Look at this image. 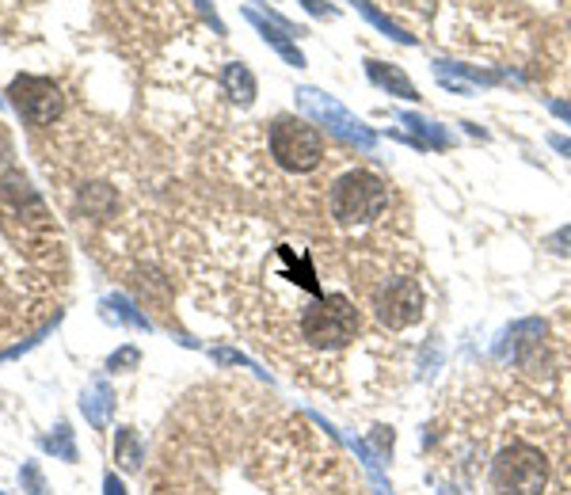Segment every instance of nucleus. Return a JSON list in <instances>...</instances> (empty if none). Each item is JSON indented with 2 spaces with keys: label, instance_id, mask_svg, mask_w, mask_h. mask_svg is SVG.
Returning a JSON list of instances; mask_svg holds the SVG:
<instances>
[{
  "label": "nucleus",
  "instance_id": "obj_5",
  "mask_svg": "<svg viewBox=\"0 0 571 495\" xmlns=\"http://www.w3.org/2000/svg\"><path fill=\"white\" fill-rule=\"evenodd\" d=\"M549 481V465L534 446H510L495 458L492 465V488L499 495H541Z\"/></svg>",
  "mask_w": 571,
  "mask_h": 495
},
{
  "label": "nucleus",
  "instance_id": "obj_21",
  "mask_svg": "<svg viewBox=\"0 0 571 495\" xmlns=\"http://www.w3.org/2000/svg\"><path fill=\"white\" fill-rule=\"evenodd\" d=\"M103 495H127V484H122L114 473H107L103 476Z\"/></svg>",
  "mask_w": 571,
  "mask_h": 495
},
{
  "label": "nucleus",
  "instance_id": "obj_8",
  "mask_svg": "<svg viewBox=\"0 0 571 495\" xmlns=\"http://www.w3.org/2000/svg\"><path fill=\"white\" fill-rule=\"evenodd\" d=\"M244 20L252 23L255 31H260L263 43L275 46V54H283L289 65H297V69H301V65H305V54H301V50H297V43H294L297 35H305L301 28H294V23L283 20V15H275V12H271L267 20H263V15L255 12V8H244Z\"/></svg>",
  "mask_w": 571,
  "mask_h": 495
},
{
  "label": "nucleus",
  "instance_id": "obj_24",
  "mask_svg": "<svg viewBox=\"0 0 571 495\" xmlns=\"http://www.w3.org/2000/svg\"><path fill=\"white\" fill-rule=\"evenodd\" d=\"M0 495H4V492H0Z\"/></svg>",
  "mask_w": 571,
  "mask_h": 495
},
{
  "label": "nucleus",
  "instance_id": "obj_15",
  "mask_svg": "<svg viewBox=\"0 0 571 495\" xmlns=\"http://www.w3.org/2000/svg\"><path fill=\"white\" fill-rule=\"evenodd\" d=\"M43 450L46 453H54L57 461H77V442H73V431H69V424H57L54 427V435H46L43 439Z\"/></svg>",
  "mask_w": 571,
  "mask_h": 495
},
{
  "label": "nucleus",
  "instance_id": "obj_13",
  "mask_svg": "<svg viewBox=\"0 0 571 495\" xmlns=\"http://www.w3.org/2000/svg\"><path fill=\"white\" fill-rule=\"evenodd\" d=\"M396 119L408 127V134H411V142H416V145H430V148H446V145H450V134H446L438 122H427V119H419V114H396Z\"/></svg>",
  "mask_w": 571,
  "mask_h": 495
},
{
  "label": "nucleus",
  "instance_id": "obj_11",
  "mask_svg": "<svg viewBox=\"0 0 571 495\" xmlns=\"http://www.w3.org/2000/svg\"><path fill=\"white\" fill-rule=\"evenodd\" d=\"M221 88H226V96L233 99V103L248 107L255 99V77H252V69H248L244 62H229L226 69H221Z\"/></svg>",
  "mask_w": 571,
  "mask_h": 495
},
{
  "label": "nucleus",
  "instance_id": "obj_14",
  "mask_svg": "<svg viewBox=\"0 0 571 495\" xmlns=\"http://www.w3.org/2000/svg\"><path fill=\"white\" fill-rule=\"evenodd\" d=\"M354 8H359V12L366 15V20L374 23L377 31H385V35L393 38V43H400V46H416V35H408V31H404V28H396V23L388 20L385 12H377L374 4H366V0H354Z\"/></svg>",
  "mask_w": 571,
  "mask_h": 495
},
{
  "label": "nucleus",
  "instance_id": "obj_2",
  "mask_svg": "<svg viewBox=\"0 0 571 495\" xmlns=\"http://www.w3.org/2000/svg\"><path fill=\"white\" fill-rule=\"evenodd\" d=\"M359 328H362L359 309H354V301L343 294L325 297V301L309 305V309L301 312V336L312 346H320V351L347 346L354 336H359Z\"/></svg>",
  "mask_w": 571,
  "mask_h": 495
},
{
  "label": "nucleus",
  "instance_id": "obj_23",
  "mask_svg": "<svg viewBox=\"0 0 571 495\" xmlns=\"http://www.w3.org/2000/svg\"><path fill=\"white\" fill-rule=\"evenodd\" d=\"M552 145H557L560 153H568V156H571V142H564V138H552Z\"/></svg>",
  "mask_w": 571,
  "mask_h": 495
},
{
  "label": "nucleus",
  "instance_id": "obj_17",
  "mask_svg": "<svg viewBox=\"0 0 571 495\" xmlns=\"http://www.w3.org/2000/svg\"><path fill=\"white\" fill-rule=\"evenodd\" d=\"M20 484L28 495H50L46 492V481H43V469L35 465V461H28V465L20 469Z\"/></svg>",
  "mask_w": 571,
  "mask_h": 495
},
{
  "label": "nucleus",
  "instance_id": "obj_10",
  "mask_svg": "<svg viewBox=\"0 0 571 495\" xmlns=\"http://www.w3.org/2000/svg\"><path fill=\"white\" fill-rule=\"evenodd\" d=\"M366 73H370V80H374L381 92H388V96H396V99H419L416 85H411L408 73H404L400 65H393V62L385 65V62H374V57H370Z\"/></svg>",
  "mask_w": 571,
  "mask_h": 495
},
{
  "label": "nucleus",
  "instance_id": "obj_22",
  "mask_svg": "<svg viewBox=\"0 0 571 495\" xmlns=\"http://www.w3.org/2000/svg\"><path fill=\"white\" fill-rule=\"evenodd\" d=\"M552 114H560V119L571 122V103H564V99H552Z\"/></svg>",
  "mask_w": 571,
  "mask_h": 495
},
{
  "label": "nucleus",
  "instance_id": "obj_7",
  "mask_svg": "<svg viewBox=\"0 0 571 495\" xmlns=\"http://www.w3.org/2000/svg\"><path fill=\"white\" fill-rule=\"evenodd\" d=\"M424 305H427V297L416 278H396V283H388L385 290L377 294L374 309H377L381 324L400 332V328H411L419 317H424Z\"/></svg>",
  "mask_w": 571,
  "mask_h": 495
},
{
  "label": "nucleus",
  "instance_id": "obj_16",
  "mask_svg": "<svg viewBox=\"0 0 571 495\" xmlns=\"http://www.w3.org/2000/svg\"><path fill=\"white\" fill-rule=\"evenodd\" d=\"M103 312H107V317H114V320H127V324L142 328V332H149V328H153V324H149V320H145V312H138L134 305H130L122 294L107 297V301H103Z\"/></svg>",
  "mask_w": 571,
  "mask_h": 495
},
{
  "label": "nucleus",
  "instance_id": "obj_19",
  "mask_svg": "<svg viewBox=\"0 0 571 495\" xmlns=\"http://www.w3.org/2000/svg\"><path fill=\"white\" fill-rule=\"evenodd\" d=\"M552 248V252H560V255H571V226H564V229H557V233L549 237V241H545Z\"/></svg>",
  "mask_w": 571,
  "mask_h": 495
},
{
  "label": "nucleus",
  "instance_id": "obj_9",
  "mask_svg": "<svg viewBox=\"0 0 571 495\" xmlns=\"http://www.w3.org/2000/svg\"><path fill=\"white\" fill-rule=\"evenodd\" d=\"M80 411H85V419L96 427V431H107V427H111L114 389L107 377H92V382L85 385V393H80Z\"/></svg>",
  "mask_w": 571,
  "mask_h": 495
},
{
  "label": "nucleus",
  "instance_id": "obj_20",
  "mask_svg": "<svg viewBox=\"0 0 571 495\" xmlns=\"http://www.w3.org/2000/svg\"><path fill=\"white\" fill-rule=\"evenodd\" d=\"M301 4L309 8L312 15H320V20H332V15H336V8L328 4V0H301Z\"/></svg>",
  "mask_w": 571,
  "mask_h": 495
},
{
  "label": "nucleus",
  "instance_id": "obj_4",
  "mask_svg": "<svg viewBox=\"0 0 571 495\" xmlns=\"http://www.w3.org/2000/svg\"><path fill=\"white\" fill-rule=\"evenodd\" d=\"M267 142H271V156L286 172H312L325 161V138H320L317 127H309L301 119H275Z\"/></svg>",
  "mask_w": 571,
  "mask_h": 495
},
{
  "label": "nucleus",
  "instance_id": "obj_1",
  "mask_svg": "<svg viewBox=\"0 0 571 495\" xmlns=\"http://www.w3.org/2000/svg\"><path fill=\"white\" fill-rule=\"evenodd\" d=\"M332 218L339 226H370L388 206V184L374 172H347L332 187Z\"/></svg>",
  "mask_w": 571,
  "mask_h": 495
},
{
  "label": "nucleus",
  "instance_id": "obj_6",
  "mask_svg": "<svg viewBox=\"0 0 571 495\" xmlns=\"http://www.w3.org/2000/svg\"><path fill=\"white\" fill-rule=\"evenodd\" d=\"M12 107L31 122V127H50V122L62 114V88L50 77H35V73H23L12 80Z\"/></svg>",
  "mask_w": 571,
  "mask_h": 495
},
{
  "label": "nucleus",
  "instance_id": "obj_18",
  "mask_svg": "<svg viewBox=\"0 0 571 495\" xmlns=\"http://www.w3.org/2000/svg\"><path fill=\"white\" fill-rule=\"evenodd\" d=\"M142 362V351L138 346H119V351L107 359V370H134Z\"/></svg>",
  "mask_w": 571,
  "mask_h": 495
},
{
  "label": "nucleus",
  "instance_id": "obj_3",
  "mask_svg": "<svg viewBox=\"0 0 571 495\" xmlns=\"http://www.w3.org/2000/svg\"><path fill=\"white\" fill-rule=\"evenodd\" d=\"M297 107H301V111L309 114L312 122H320L328 134H336L339 142L362 148V153H370V148L377 145L374 130H370L362 119H354V114L347 111L339 99H332L328 92H320V88H297Z\"/></svg>",
  "mask_w": 571,
  "mask_h": 495
},
{
  "label": "nucleus",
  "instance_id": "obj_12",
  "mask_svg": "<svg viewBox=\"0 0 571 495\" xmlns=\"http://www.w3.org/2000/svg\"><path fill=\"white\" fill-rule=\"evenodd\" d=\"M114 461H119V469H127V473H138L145 461V446L138 439L134 427H119V435H114Z\"/></svg>",
  "mask_w": 571,
  "mask_h": 495
}]
</instances>
